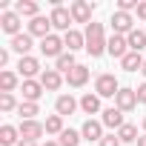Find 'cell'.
Segmentation results:
<instances>
[{"mask_svg": "<svg viewBox=\"0 0 146 146\" xmlns=\"http://www.w3.org/2000/svg\"><path fill=\"white\" fill-rule=\"evenodd\" d=\"M15 12L20 15V17H37V3H35V0H17V3H15Z\"/></svg>", "mask_w": 146, "mask_h": 146, "instance_id": "20", "label": "cell"}, {"mask_svg": "<svg viewBox=\"0 0 146 146\" xmlns=\"http://www.w3.org/2000/svg\"><path fill=\"white\" fill-rule=\"evenodd\" d=\"M100 123H103V126H109V129H120V126H123V112H120L117 106H112V109H106V112H103Z\"/></svg>", "mask_w": 146, "mask_h": 146, "instance_id": "17", "label": "cell"}, {"mask_svg": "<svg viewBox=\"0 0 146 146\" xmlns=\"http://www.w3.org/2000/svg\"><path fill=\"white\" fill-rule=\"evenodd\" d=\"M17 146H37V140H20Z\"/></svg>", "mask_w": 146, "mask_h": 146, "instance_id": "38", "label": "cell"}, {"mask_svg": "<svg viewBox=\"0 0 146 146\" xmlns=\"http://www.w3.org/2000/svg\"><path fill=\"white\" fill-rule=\"evenodd\" d=\"M12 49H15L20 57H26L29 49H32V35H17V37H12Z\"/></svg>", "mask_w": 146, "mask_h": 146, "instance_id": "21", "label": "cell"}, {"mask_svg": "<svg viewBox=\"0 0 146 146\" xmlns=\"http://www.w3.org/2000/svg\"><path fill=\"white\" fill-rule=\"evenodd\" d=\"M137 146H146V135H143V137H137Z\"/></svg>", "mask_w": 146, "mask_h": 146, "instance_id": "40", "label": "cell"}, {"mask_svg": "<svg viewBox=\"0 0 146 146\" xmlns=\"http://www.w3.org/2000/svg\"><path fill=\"white\" fill-rule=\"evenodd\" d=\"M80 109H83L86 115H98V112H100V98L92 95V92L83 95V98H80Z\"/></svg>", "mask_w": 146, "mask_h": 146, "instance_id": "23", "label": "cell"}, {"mask_svg": "<svg viewBox=\"0 0 146 146\" xmlns=\"http://www.w3.org/2000/svg\"><path fill=\"white\" fill-rule=\"evenodd\" d=\"M6 63H9V52H6V49H0V66H6Z\"/></svg>", "mask_w": 146, "mask_h": 146, "instance_id": "37", "label": "cell"}, {"mask_svg": "<svg viewBox=\"0 0 146 146\" xmlns=\"http://www.w3.org/2000/svg\"><path fill=\"white\" fill-rule=\"evenodd\" d=\"M63 49H66V43H63V37H57V35H49V37H43L40 40V52H43V57H60L63 54Z\"/></svg>", "mask_w": 146, "mask_h": 146, "instance_id": "4", "label": "cell"}, {"mask_svg": "<svg viewBox=\"0 0 146 146\" xmlns=\"http://www.w3.org/2000/svg\"><path fill=\"white\" fill-rule=\"evenodd\" d=\"M117 137H120V143H137V126L135 123H123L117 129Z\"/></svg>", "mask_w": 146, "mask_h": 146, "instance_id": "25", "label": "cell"}, {"mask_svg": "<svg viewBox=\"0 0 146 146\" xmlns=\"http://www.w3.org/2000/svg\"><path fill=\"white\" fill-rule=\"evenodd\" d=\"M135 92H137V103H146V83H140Z\"/></svg>", "mask_w": 146, "mask_h": 146, "instance_id": "35", "label": "cell"}, {"mask_svg": "<svg viewBox=\"0 0 146 146\" xmlns=\"http://www.w3.org/2000/svg\"><path fill=\"white\" fill-rule=\"evenodd\" d=\"M112 29H115V35H129V32H135V17L129 15V12H115L112 15Z\"/></svg>", "mask_w": 146, "mask_h": 146, "instance_id": "5", "label": "cell"}, {"mask_svg": "<svg viewBox=\"0 0 146 146\" xmlns=\"http://www.w3.org/2000/svg\"><path fill=\"white\" fill-rule=\"evenodd\" d=\"M43 146H60V143H57V140H46Z\"/></svg>", "mask_w": 146, "mask_h": 146, "instance_id": "39", "label": "cell"}, {"mask_svg": "<svg viewBox=\"0 0 146 146\" xmlns=\"http://www.w3.org/2000/svg\"><path fill=\"white\" fill-rule=\"evenodd\" d=\"M86 80H89V69H86V66H80V63H78V66L66 75V83H69V86H75V89H78V86H83Z\"/></svg>", "mask_w": 146, "mask_h": 146, "instance_id": "16", "label": "cell"}, {"mask_svg": "<svg viewBox=\"0 0 146 146\" xmlns=\"http://www.w3.org/2000/svg\"><path fill=\"white\" fill-rule=\"evenodd\" d=\"M126 43H129V52H140V49L146 46V32H140V29L129 32V35H126Z\"/></svg>", "mask_w": 146, "mask_h": 146, "instance_id": "24", "label": "cell"}, {"mask_svg": "<svg viewBox=\"0 0 146 146\" xmlns=\"http://www.w3.org/2000/svg\"><path fill=\"white\" fill-rule=\"evenodd\" d=\"M63 43H66V52L75 54L78 49H86V35H80V32L72 29V32H66V35H63Z\"/></svg>", "mask_w": 146, "mask_h": 146, "instance_id": "15", "label": "cell"}, {"mask_svg": "<svg viewBox=\"0 0 146 146\" xmlns=\"http://www.w3.org/2000/svg\"><path fill=\"white\" fill-rule=\"evenodd\" d=\"M17 135H20V129H15V126H0V143L3 146H15L17 143Z\"/></svg>", "mask_w": 146, "mask_h": 146, "instance_id": "27", "label": "cell"}, {"mask_svg": "<svg viewBox=\"0 0 146 146\" xmlns=\"http://www.w3.org/2000/svg\"><path fill=\"white\" fill-rule=\"evenodd\" d=\"M137 17H140V20H146V0H143V3L137 6Z\"/></svg>", "mask_w": 146, "mask_h": 146, "instance_id": "36", "label": "cell"}, {"mask_svg": "<svg viewBox=\"0 0 146 146\" xmlns=\"http://www.w3.org/2000/svg\"><path fill=\"white\" fill-rule=\"evenodd\" d=\"M17 72H20V78H23V80H35V75H43V72H40V60H37V57H32V54L20 57Z\"/></svg>", "mask_w": 146, "mask_h": 146, "instance_id": "6", "label": "cell"}, {"mask_svg": "<svg viewBox=\"0 0 146 146\" xmlns=\"http://www.w3.org/2000/svg\"><path fill=\"white\" fill-rule=\"evenodd\" d=\"M117 92H120V86H117L115 75H98V80H95V95L98 98H115Z\"/></svg>", "mask_w": 146, "mask_h": 146, "instance_id": "2", "label": "cell"}, {"mask_svg": "<svg viewBox=\"0 0 146 146\" xmlns=\"http://www.w3.org/2000/svg\"><path fill=\"white\" fill-rule=\"evenodd\" d=\"M20 20H23V17H20L17 12H9V9H6L3 15H0V29H3L6 35H12V37H17V35H20Z\"/></svg>", "mask_w": 146, "mask_h": 146, "instance_id": "7", "label": "cell"}, {"mask_svg": "<svg viewBox=\"0 0 146 146\" xmlns=\"http://www.w3.org/2000/svg\"><path fill=\"white\" fill-rule=\"evenodd\" d=\"M43 92H46V89H43V83H40V80H23V100L37 103Z\"/></svg>", "mask_w": 146, "mask_h": 146, "instance_id": "13", "label": "cell"}, {"mask_svg": "<svg viewBox=\"0 0 146 146\" xmlns=\"http://www.w3.org/2000/svg\"><path fill=\"white\" fill-rule=\"evenodd\" d=\"M80 135H83L86 140H98V143H100V140H103V123H100V120H92V117H89V120L83 123Z\"/></svg>", "mask_w": 146, "mask_h": 146, "instance_id": "14", "label": "cell"}, {"mask_svg": "<svg viewBox=\"0 0 146 146\" xmlns=\"http://www.w3.org/2000/svg\"><path fill=\"white\" fill-rule=\"evenodd\" d=\"M15 86H17V75L15 72H0V89L3 92H15Z\"/></svg>", "mask_w": 146, "mask_h": 146, "instance_id": "31", "label": "cell"}, {"mask_svg": "<svg viewBox=\"0 0 146 146\" xmlns=\"http://www.w3.org/2000/svg\"><path fill=\"white\" fill-rule=\"evenodd\" d=\"M46 135H63V117L60 115H52V117H46Z\"/></svg>", "mask_w": 146, "mask_h": 146, "instance_id": "29", "label": "cell"}, {"mask_svg": "<svg viewBox=\"0 0 146 146\" xmlns=\"http://www.w3.org/2000/svg\"><path fill=\"white\" fill-rule=\"evenodd\" d=\"M75 66H78V63H75V54H72V52H63V54L54 60V69H57V72H66V75H69Z\"/></svg>", "mask_w": 146, "mask_h": 146, "instance_id": "26", "label": "cell"}, {"mask_svg": "<svg viewBox=\"0 0 146 146\" xmlns=\"http://www.w3.org/2000/svg\"><path fill=\"white\" fill-rule=\"evenodd\" d=\"M57 143H60V146H80V132H75V129H63V135H60Z\"/></svg>", "mask_w": 146, "mask_h": 146, "instance_id": "30", "label": "cell"}, {"mask_svg": "<svg viewBox=\"0 0 146 146\" xmlns=\"http://www.w3.org/2000/svg\"><path fill=\"white\" fill-rule=\"evenodd\" d=\"M106 52H109L112 57H120V60H123V57L129 54V43H126V37H123V35H112L109 43H106Z\"/></svg>", "mask_w": 146, "mask_h": 146, "instance_id": "11", "label": "cell"}, {"mask_svg": "<svg viewBox=\"0 0 146 146\" xmlns=\"http://www.w3.org/2000/svg\"><path fill=\"white\" fill-rule=\"evenodd\" d=\"M106 37H103V23H89L86 26V52L92 57H100L106 52Z\"/></svg>", "mask_w": 146, "mask_h": 146, "instance_id": "1", "label": "cell"}, {"mask_svg": "<svg viewBox=\"0 0 146 146\" xmlns=\"http://www.w3.org/2000/svg\"><path fill=\"white\" fill-rule=\"evenodd\" d=\"M143 132H146V117H143Z\"/></svg>", "mask_w": 146, "mask_h": 146, "instance_id": "42", "label": "cell"}, {"mask_svg": "<svg viewBox=\"0 0 146 146\" xmlns=\"http://www.w3.org/2000/svg\"><path fill=\"white\" fill-rule=\"evenodd\" d=\"M20 103L15 100V95L12 92H0V112H15Z\"/></svg>", "mask_w": 146, "mask_h": 146, "instance_id": "32", "label": "cell"}, {"mask_svg": "<svg viewBox=\"0 0 146 146\" xmlns=\"http://www.w3.org/2000/svg\"><path fill=\"white\" fill-rule=\"evenodd\" d=\"M143 60H146V57H140V52H129V54L120 60V66H123L126 72H137V69H143Z\"/></svg>", "mask_w": 146, "mask_h": 146, "instance_id": "22", "label": "cell"}, {"mask_svg": "<svg viewBox=\"0 0 146 146\" xmlns=\"http://www.w3.org/2000/svg\"><path fill=\"white\" fill-rule=\"evenodd\" d=\"M115 106H117L120 112H132V109L137 106V92H135V89H120V92L115 95Z\"/></svg>", "mask_w": 146, "mask_h": 146, "instance_id": "9", "label": "cell"}, {"mask_svg": "<svg viewBox=\"0 0 146 146\" xmlns=\"http://www.w3.org/2000/svg\"><path fill=\"white\" fill-rule=\"evenodd\" d=\"M140 3L137 0H117V12H132V9H137Z\"/></svg>", "mask_w": 146, "mask_h": 146, "instance_id": "33", "label": "cell"}, {"mask_svg": "<svg viewBox=\"0 0 146 146\" xmlns=\"http://www.w3.org/2000/svg\"><path fill=\"white\" fill-rule=\"evenodd\" d=\"M92 9H95V3H89V0H75L69 12H72V20H75V23H89Z\"/></svg>", "mask_w": 146, "mask_h": 146, "instance_id": "8", "label": "cell"}, {"mask_svg": "<svg viewBox=\"0 0 146 146\" xmlns=\"http://www.w3.org/2000/svg\"><path fill=\"white\" fill-rule=\"evenodd\" d=\"M17 129H20V137H23V140H37V137L46 132V126H43L40 120H20Z\"/></svg>", "mask_w": 146, "mask_h": 146, "instance_id": "10", "label": "cell"}, {"mask_svg": "<svg viewBox=\"0 0 146 146\" xmlns=\"http://www.w3.org/2000/svg\"><path fill=\"white\" fill-rule=\"evenodd\" d=\"M49 29H52V20L43 17V15H37V17L29 23V35H32V37H49V35H52Z\"/></svg>", "mask_w": 146, "mask_h": 146, "instance_id": "12", "label": "cell"}, {"mask_svg": "<svg viewBox=\"0 0 146 146\" xmlns=\"http://www.w3.org/2000/svg\"><path fill=\"white\" fill-rule=\"evenodd\" d=\"M49 20H52V26H54V29H60V32H72L69 26L75 23V20H72V12H69V9H63L60 3H54V9H52Z\"/></svg>", "mask_w": 146, "mask_h": 146, "instance_id": "3", "label": "cell"}, {"mask_svg": "<svg viewBox=\"0 0 146 146\" xmlns=\"http://www.w3.org/2000/svg\"><path fill=\"white\" fill-rule=\"evenodd\" d=\"M54 109H57L60 117H66V115H72V112L78 109V100L72 98V95H60V98L54 100Z\"/></svg>", "mask_w": 146, "mask_h": 146, "instance_id": "19", "label": "cell"}, {"mask_svg": "<svg viewBox=\"0 0 146 146\" xmlns=\"http://www.w3.org/2000/svg\"><path fill=\"white\" fill-rule=\"evenodd\" d=\"M100 146H120V137H117V135H103Z\"/></svg>", "mask_w": 146, "mask_h": 146, "instance_id": "34", "label": "cell"}, {"mask_svg": "<svg viewBox=\"0 0 146 146\" xmlns=\"http://www.w3.org/2000/svg\"><path fill=\"white\" fill-rule=\"evenodd\" d=\"M140 72H143V75H146V60H143V69H140Z\"/></svg>", "mask_w": 146, "mask_h": 146, "instance_id": "41", "label": "cell"}, {"mask_svg": "<svg viewBox=\"0 0 146 146\" xmlns=\"http://www.w3.org/2000/svg\"><path fill=\"white\" fill-rule=\"evenodd\" d=\"M17 115H20L23 120H35V115H40V106H37V103H29V100H23V103L17 106Z\"/></svg>", "mask_w": 146, "mask_h": 146, "instance_id": "28", "label": "cell"}, {"mask_svg": "<svg viewBox=\"0 0 146 146\" xmlns=\"http://www.w3.org/2000/svg\"><path fill=\"white\" fill-rule=\"evenodd\" d=\"M40 83H43V89H49V92H54V89H60V83H63V78H60V72H57V69H46L43 75H40Z\"/></svg>", "mask_w": 146, "mask_h": 146, "instance_id": "18", "label": "cell"}]
</instances>
